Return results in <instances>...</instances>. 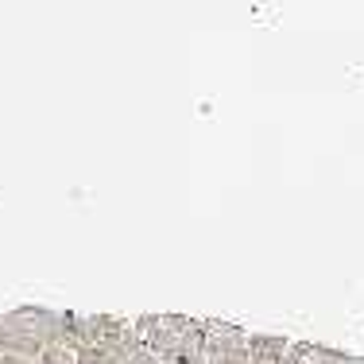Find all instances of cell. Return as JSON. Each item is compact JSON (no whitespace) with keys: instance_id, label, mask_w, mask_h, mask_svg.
Returning a JSON list of instances; mask_svg holds the SVG:
<instances>
[{"instance_id":"obj_2","label":"cell","mask_w":364,"mask_h":364,"mask_svg":"<svg viewBox=\"0 0 364 364\" xmlns=\"http://www.w3.org/2000/svg\"><path fill=\"white\" fill-rule=\"evenodd\" d=\"M205 364H248V337L237 329L205 333Z\"/></svg>"},{"instance_id":"obj_1","label":"cell","mask_w":364,"mask_h":364,"mask_svg":"<svg viewBox=\"0 0 364 364\" xmlns=\"http://www.w3.org/2000/svg\"><path fill=\"white\" fill-rule=\"evenodd\" d=\"M140 329L155 345L159 364H205V333H210L205 326L163 314V318H147Z\"/></svg>"},{"instance_id":"obj_4","label":"cell","mask_w":364,"mask_h":364,"mask_svg":"<svg viewBox=\"0 0 364 364\" xmlns=\"http://www.w3.org/2000/svg\"><path fill=\"white\" fill-rule=\"evenodd\" d=\"M310 364H364L357 357H345V353H329V349H306Z\"/></svg>"},{"instance_id":"obj_3","label":"cell","mask_w":364,"mask_h":364,"mask_svg":"<svg viewBox=\"0 0 364 364\" xmlns=\"http://www.w3.org/2000/svg\"><path fill=\"white\" fill-rule=\"evenodd\" d=\"M291 349L287 337H248V364H287Z\"/></svg>"}]
</instances>
